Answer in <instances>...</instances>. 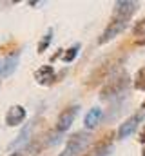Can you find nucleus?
Here are the masks:
<instances>
[{"instance_id":"f257e3e1","label":"nucleus","mask_w":145,"mask_h":156,"mask_svg":"<svg viewBox=\"0 0 145 156\" xmlns=\"http://www.w3.org/2000/svg\"><path fill=\"white\" fill-rule=\"evenodd\" d=\"M129 85H131L129 73L123 71V69H118L116 73H112V75L105 80L104 87L100 89V98H102L104 102H116V100H122V98L127 94Z\"/></svg>"},{"instance_id":"0eeeda50","label":"nucleus","mask_w":145,"mask_h":156,"mask_svg":"<svg viewBox=\"0 0 145 156\" xmlns=\"http://www.w3.org/2000/svg\"><path fill=\"white\" fill-rule=\"evenodd\" d=\"M78 105H71V107H67V109H64L62 113H60V116H58V122H56V131L62 134V133H65L69 127L72 125V122H74V118L78 115Z\"/></svg>"},{"instance_id":"aec40b11","label":"nucleus","mask_w":145,"mask_h":156,"mask_svg":"<svg viewBox=\"0 0 145 156\" xmlns=\"http://www.w3.org/2000/svg\"><path fill=\"white\" fill-rule=\"evenodd\" d=\"M142 156H145V149H143V151H142Z\"/></svg>"},{"instance_id":"a211bd4d","label":"nucleus","mask_w":145,"mask_h":156,"mask_svg":"<svg viewBox=\"0 0 145 156\" xmlns=\"http://www.w3.org/2000/svg\"><path fill=\"white\" fill-rule=\"evenodd\" d=\"M9 156H24V154H22V153H11Z\"/></svg>"},{"instance_id":"1a4fd4ad","label":"nucleus","mask_w":145,"mask_h":156,"mask_svg":"<svg viewBox=\"0 0 145 156\" xmlns=\"http://www.w3.org/2000/svg\"><path fill=\"white\" fill-rule=\"evenodd\" d=\"M35 80L40 85H51L55 82V69L51 66H42L35 73Z\"/></svg>"},{"instance_id":"6e6552de","label":"nucleus","mask_w":145,"mask_h":156,"mask_svg":"<svg viewBox=\"0 0 145 156\" xmlns=\"http://www.w3.org/2000/svg\"><path fill=\"white\" fill-rule=\"evenodd\" d=\"M26 115H27L26 107H22V105H11L7 109V113H5V123L9 127H16V125H20L26 120Z\"/></svg>"},{"instance_id":"6ab92c4d","label":"nucleus","mask_w":145,"mask_h":156,"mask_svg":"<svg viewBox=\"0 0 145 156\" xmlns=\"http://www.w3.org/2000/svg\"><path fill=\"white\" fill-rule=\"evenodd\" d=\"M142 109H145V102H143V104H142Z\"/></svg>"},{"instance_id":"f3484780","label":"nucleus","mask_w":145,"mask_h":156,"mask_svg":"<svg viewBox=\"0 0 145 156\" xmlns=\"http://www.w3.org/2000/svg\"><path fill=\"white\" fill-rule=\"evenodd\" d=\"M138 142L140 144H145V125L140 129V134H138Z\"/></svg>"},{"instance_id":"39448f33","label":"nucleus","mask_w":145,"mask_h":156,"mask_svg":"<svg viewBox=\"0 0 145 156\" xmlns=\"http://www.w3.org/2000/svg\"><path fill=\"white\" fill-rule=\"evenodd\" d=\"M18 62H20V51H13V53H9L7 56L0 58V78L11 76V75L16 71Z\"/></svg>"},{"instance_id":"ddd939ff","label":"nucleus","mask_w":145,"mask_h":156,"mask_svg":"<svg viewBox=\"0 0 145 156\" xmlns=\"http://www.w3.org/2000/svg\"><path fill=\"white\" fill-rule=\"evenodd\" d=\"M51 40H53V29H47V33L44 35V38L40 40V44H38V53H44L49 47Z\"/></svg>"},{"instance_id":"f8f14e48","label":"nucleus","mask_w":145,"mask_h":156,"mask_svg":"<svg viewBox=\"0 0 145 156\" xmlns=\"http://www.w3.org/2000/svg\"><path fill=\"white\" fill-rule=\"evenodd\" d=\"M78 51H80V44H74L72 47H69L64 55H62V60L65 62V64H69V62H72L74 58H76V55H78Z\"/></svg>"},{"instance_id":"9d476101","label":"nucleus","mask_w":145,"mask_h":156,"mask_svg":"<svg viewBox=\"0 0 145 156\" xmlns=\"http://www.w3.org/2000/svg\"><path fill=\"white\" fill-rule=\"evenodd\" d=\"M102 118H104V111H102L100 107H93V109H89V113H87L85 118H83V125H85V129H94V127L102 122Z\"/></svg>"},{"instance_id":"2eb2a0df","label":"nucleus","mask_w":145,"mask_h":156,"mask_svg":"<svg viewBox=\"0 0 145 156\" xmlns=\"http://www.w3.org/2000/svg\"><path fill=\"white\" fill-rule=\"evenodd\" d=\"M111 153H112V144H104L102 147H98V149L94 151L93 156H109Z\"/></svg>"},{"instance_id":"7ed1b4c3","label":"nucleus","mask_w":145,"mask_h":156,"mask_svg":"<svg viewBox=\"0 0 145 156\" xmlns=\"http://www.w3.org/2000/svg\"><path fill=\"white\" fill-rule=\"evenodd\" d=\"M140 4L134 0H118L114 2V11H112V18H120V20H131V16L138 11Z\"/></svg>"},{"instance_id":"20e7f679","label":"nucleus","mask_w":145,"mask_h":156,"mask_svg":"<svg viewBox=\"0 0 145 156\" xmlns=\"http://www.w3.org/2000/svg\"><path fill=\"white\" fill-rule=\"evenodd\" d=\"M127 20H120V18H111V22L107 24V27L104 29V33H102V37L98 38V44H107L111 40H114L120 33H123L125 31V27H127Z\"/></svg>"},{"instance_id":"dca6fc26","label":"nucleus","mask_w":145,"mask_h":156,"mask_svg":"<svg viewBox=\"0 0 145 156\" xmlns=\"http://www.w3.org/2000/svg\"><path fill=\"white\" fill-rule=\"evenodd\" d=\"M133 35H134V37H145V18H142V20L133 27Z\"/></svg>"},{"instance_id":"9b49d317","label":"nucleus","mask_w":145,"mask_h":156,"mask_svg":"<svg viewBox=\"0 0 145 156\" xmlns=\"http://www.w3.org/2000/svg\"><path fill=\"white\" fill-rule=\"evenodd\" d=\"M29 133H31V125H27V127H26V129H24V131L18 134V138H16V140L11 144V149H16L18 145L26 144V142H27V138H29Z\"/></svg>"},{"instance_id":"423d86ee","label":"nucleus","mask_w":145,"mask_h":156,"mask_svg":"<svg viewBox=\"0 0 145 156\" xmlns=\"http://www.w3.org/2000/svg\"><path fill=\"white\" fill-rule=\"evenodd\" d=\"M142 120H143V113H136V115L129 116L123 123H122V125H120V129H118V138H120V140L129 138V136H131L138 127H140Z\"/></svg>"},{"instance_id":"4468645a","label":"nucleus","mask_w":145,"mask_h":156,"mask_svg":"<svg viewBox=\"0 0 145 156\" xmlns=\"http://www.w3.org/2000/svg\"><path fill=\"white\" fill-rule=\"evenodd\" d=\"M134 87L138 91H145V67H142L136 73V76H134Z\"/></svg>"},{"instance_id":"f03ea898","label":"nucleus","mask_w":145,"mask_h":156,"mask_svg":"<svg viewBox=\"0 0 145 156\" xmlns=\"http://www.w3.org/2000/svg\"><path fill=\"white\" fill-rule=\"evenodd\" d=\"M91 144V134L89 133H74L65 144V149L60 153V156H80L82 153L87 151Z\"/></svg>"}]
</instances>
